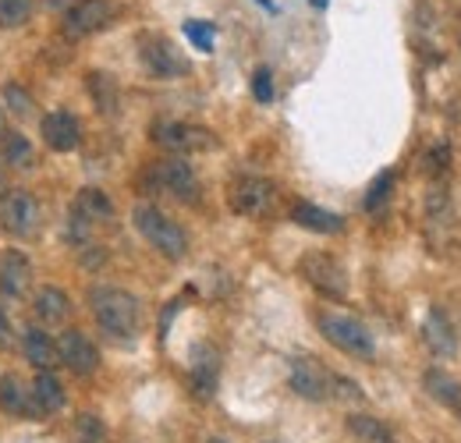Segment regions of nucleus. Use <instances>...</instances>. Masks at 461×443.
<instances>
[{
	"label": "nucleus",
	"mask_w": 461,
	"mask_h": 443,
	"mask_svg": "<svg viewBox=\"0 0 461 443\" xmlns=\"http://www.w3.org/2000/svg\"><path fill=\"white\" fill-rule=\"evenodd\" d=\"M89 93H93L96 107H100L104 113H117L121 93H117V82L107 75V71H93V75H89Z\"/></svg>",
	"instance_id": "25"
},
{
	"label": "nucleus",
	"mask_w": 461,
	"mask_h": 443,
	"mask_svg": "<svg viewBox=\"0 0 461 443\" xmlns=\"http://www.w3.org/2000/svg\"><path fill=\"white\" fill-rule=\"evenodd\" d=\"M0 411H7V415H36L32 411V390H25V384L14 373L0 376Z\"/></svg>",
	"instance_id": "20"
},
{
	"label": "nucleus",
	"mask_w": 461,
	"mask_h": 443,
	"mask_svg": "<svg viewBox=\"0 0 461 443\" xmlns=\"http://www.w3.org/2000/svg\"><path fill=\"white\" fill-rule=\"evenodd\" d=\"M89 302H93L96 323L107 333H114V337H135L139 327H142V305L124 287H96L89 294Z\"/></svg>",
	"instance_id": "1"
},
{
	"label": "nucleus",
	"mask_w": 461,
	"mask_h": 443,
	"mask_svg": "<svg viewBox=\"0 0 461 443\" xmlns=\"http://www.w3.org/2000/svg\"><path fill=\"white\" fill-rule=\"evenodd\" d=\"M71 213L86 223H100L114 217V203H111L107 192H100V188H82L78 199H75V206H71Z\"/></svg>",
	"instance_id": "19"
},
{
	"label": "nucleus",
	"mask_w": 461,
	"mask_h": 443,
	"mask_svg": "<svg viewBox=\"0 0 461 443\" xmlns=\"http://www.w3.org/2000/svg\"><path fill=\"white\" fill-rule=\"evenodd\" d=\"M11 340V327H7V320H4V312H0V344H7Z\"/></svg>",
	"instance_id": "34"
},
{
	"label": "nucleus",
	"mask_w": 461,
	"mask_h": 443,
	"mask_svg": "<svg viewBox=\"0 0 461 443\" xmlns=\"http://www.w3.org/2000/svg\"><path fill=\"white\" fill-rule=\"evenodd\" d=\"M153 139L164 146V149H174V153H199V149H213L217 139L213 131L206 128H195V124H181V121H164L153 128Z\"/></svg>",
	"instance_id": "8"
},
{
	"label": "nucleus",
	"mask_w": 461,
	"mask_h": 443,
	"mask_svg": "<svg viewBox=\"0 0 461 443\" xmlns=\"http://www.w3.org/2000/svg\"><path fill=\"white\" fill-rule=\"evenodd\" d=\"M309 4H312V7H320V11H323V7H327V4H330V0H309Z\"/></svg>",
	"instance_id": "36"
},
{
	"label": "nucleus",
	"mask_w": 461,
	"mask_h": 443,
	"mask_svg": "<svg viewBox=\"0 0 461 443\" xmlns=\"http://www.w3.org/2000/svg\"><path fill=\"white\" fill-rule=\"evenodd\" d=\"M36 316L43 320V323H64L68 320V312H71V302H68V294L60 291V287H43L40 294H36Z\"/></svg>",
	"instance_id": "22"
},
{
	"label": "nucleus",
	"mask_w": 461,
	"mask_h": 443,
	"mask_svg": "<svg viewBox=\"0 0 461 443\" xmlns=\"http://www.w3.org/2000/svg\"><path fill=\"white\" fill-rule=\"evenodd\" d=\"M0 227L14 238H29L40 227V203L25 188H7L0 195Z\"/></svg>",
	"instance_id": "5"
},
{
	"label": "nucleus",
	"mask_w": 461,
	"mask_h": 443,
	"mask_svg": "<svg viewBox=\"0 0 461 443\" xmlns=\"http://www.w3.org/2000/svg\"><path fill=\"white\" fill-rule=\"evenodd\" d=\"M29 280H32V267L22 252H7L0 259V294L4 298H22L29 291Z\"/></svg>",
	"instance_id": "15"
},
{
	"label": "nucleus",
	"mask_w": 461,
	"mask_h": 443,
	"mask_svg": "<svg viewBox=\"0 0 461 443\" xmlns=\"http://www.w3.org/2000/svg\"><path fill=\"white\" fill-rule=\"evenodd\" d=\"M291 221L298 223V227H305V231H316V234H338V231H345V221H341L338 213L320 210V206H312V203H298V206L291 210Z\"/></svg>",
	"instance_id": "18"
},
{
	"label": "nucleus",
	"mask_w": 461,
	"mask_h": 443,
	"mask_svg": "<svg viewBox=\"0 0 461 443\" xmlns=\"http://www.w3.org/2000/svg\"><path fill=\"white\" fill-rule=\"evenodd\" d=\"M117 7L114 0H78L71 11H68V18H64V32L71 36V40H82V36H89V32H100V29H107L111 22L117 18Z\"/></svg>",
	"instance_id": "6"
},
{
	"label": "nucleus",
	"mask_w": 461,
	"mask_h": 443,
	"mask_svg": "<svg viewBox=\"0 0 461 443\" xmlns=\"http://www.w3.org/2000/svg\"><path fill=\"white\" fill-rule=\"evenodd\" d=\"M60 408H64V387L50 369H43L32 384V411L36 415H54Z\"/></svg>",
	"instance_id": "17"
},
{
	"label": "nucleus",
	"mask_w": 461,
	"mask_h": 443,
	"mask_svg": "<svg viewBox=\"0 0 461 443\" xmlns=\"http://www.w3.org/2000/svg\"><path fill=\"white\" fill-rule=\"evenodd\" d=\"M447 164H451V149H447V146H437L433 157H429V170L440 174V170H447Z\"/></svg>",
	"instance_id": "33"
},
{
	"label": "nucleus",
	"mask_w": 461,
	"mask_h": 443,
	"mask_svg": "<svg viewBox=\"0 0 461 443\" xmlns=\"http://www.w3.org/2000/svg\"><path fill=\"white\" fill-rule=\"evenodd\" d=\"M58 358L71 369V373H78V376H89V373H96V366H100V351H96V344H93L82 330L60 333Z\"/></svg>",
	"instance_id": "11"
},
{
	"label": "nucleus",
	"mask_w": 461,
	"mask_h": 443,
	"mask_svg": "<svg viewBox=\"0 0 461 443\" xmlns=\"http://www.w3.org/2000/svg\"><path fill=\"white\" fill-rule=\"evenodd\" d=\"M4 131H7V128H4V111H0V135H4Z\"/></svg>",
	"instance_id": "38"
},
{
	"label": "nucleus",
	"mask_w": 461,
	"mask_h": 443,
	"mask_svg": "<svg viewBox=\"0 0 461 443\" xmlns=\"http://www.w3.org/2000/svg\"><path fill=\"white\" fill-rule=\"evenodd\" d=\"M252 96H256L259 104H270V100H274V75H270V68H259V71L252 75Z\"/></svg>",
	"instance_id": "31"
},
{
	"label": "nucleus",
	"mask_w": 461,
	"mask_h": 443,
	"mask_svg": "<svg viewBox=\"0 0 461 443\" xmlns=\"http://www.w3.org/2000/svg\"><path fill=\"white\" fill-rule=\"evenodd\" d=\"M348 433L362 443H394V433L384 426V419L373 415H348Z\"/></svg>",
	"instance_id": "23"
},
{
	"label": "nucleus",
	"mask_w": 461,
	"mask_h": 443,
	"mask_svg": "<svg viewBox=\"0 0 461 443\" xmlns=\"http://www.w3.org/2000/svg\"><path fill=\"white\" fill-rule=\"evenodd\" d=\"M47 4H50V7H71L75 0H47Z\"/></svg>",
	"instance_id": "35"
},
{
	"label": "nucleus",
	"mask_w": 461,
	"mask_h": 443,
	"mask_svg": "<svg viewBox=\"0 0 461 443\" xmlns=\"http://www.w3.org/2000/svg\"><path fill=\"white\" fill-rule=\"evenodd\" d=\"M32 14V0H0V29H18Z\"/></svg>",
	"instance_id": "28"
},
{
	"label": "nucleus",
	"mask_w": 461,
	"mask_h": 443,
	"mask_svg": "<svg viewBox=\"0 0 461 443\" xmlns=\"http://www.w3.org/2000/svg\"><path fill=\"white\" fill-rule=\"evenodd\" d=\"M142 60L157 78H177L188 71V60L174 50L167 40H146L142 43Z\"/></svg>",
	"instance_id": "13"
},
{
	"label": "nucleus",
	"mask_w": 461,
	"mask_h": 443,
	"mask_svg": "<svg viewBox=\"0 0 461 443\" xmlns=\"http://www.w3.org/2000/svg\"><path fill=\"white\" fill-rule=\"evenodd\" d=\"M78 433H82V443H104V426L96 415H82L78 419Z\"/></svg>",
	"instance_id": "32"
},
{
	"label": "nucleus",
	"mask_w": 461,
	"mask_h": 443,
	"mask_svg": "<svg viewBox=\"0 0 461 443\" xmlns=\"http://www.w3.org/2000/svg\"><path fill=\"white\" fill-rule=\"evenodd\" d=\"M298 274L309 280L320 294H327V298H348V274L345 267L334 259V256H327V252H309V256H302L298 259Z\"/></svg>",
	"instance_id": "4"
},
{
	"label": "nucleus",
	"mask_w": 461,
	"mask_h": 443,
	"mask_svg": "<svg viewBox=\"0 0 461 443\" xmlns=\"http://www.w3.org/2000/svg\"><path fill=\"white\" fill-rule=\"evenodd\" d=\"M277 199V188L267 177H241L230 188V206L241 217H263Z\"/></svg>",
	"instance_id": "10"
},
{
	"label": "nucleus",
	"mask_w": 461,
	"mask_h": 443,
	"mask_svg": "<svg viewBox=\"0 0 461 443\" xmlns=\"http://www.w3.org/2000/svg\"><path fill=\"white\" fill-rule=\"evenodd\" d=\"M391 192H394V170L376 174V181L369 185V192H366V199H362V210H366V213H376V210L391 199Z\"/></svg>",
	"instance_id": "27"
},
{
	"label": "nucleus",
	"mask_w": 461,
	"mask_h": 443,
	"mask_svg": "<svg viewBox=\"0 0 461 443\" xmlns=\"http://www.w3.org/2000/svg\"><path fill=\"white\" fill-rule=\"evenodd\" d=\"M192 384L199 397H210L217 387V355L210 348H199L195 351V366H192Z\"/></svg>",
	"instance_id": "24"
},
{
	"label": "nucleus",
	"mask_w": 461,
	"mask_h": 443,
	"mask_svg": "<svg viewBox=\"0 0 461 443\" xmlns=\"http://www.w3.org/2000/svg\"><path fill=\"white\" fill-rule=\"evenodd\" d=\"M25 355H29L32 366H40V373H43V369H54V366L60 362L58 344L50 340V333H43L40 327L25 330Z\"/></svg>",
	"instance_id": "21"
},
{
	"label": "nucleus",
	"mask_w": 461,
	"mask_h": 443,
	"mask_svg": "<svg viewBox=\"0 0 461 443\" xmlns=\"http://www.w3.org/2000/svg\"><path fill=\"white\" fill-rule=\"evenodd\" d=\"M185 36L195 43V50L213 54V36H217L213 22H185Z\"/></svg>",
	"instance_id": "29"
},
{
	"label": "nucleus",
	"mask_w": 461,
	"mask_h": 443,
	"mask_svg": "<svg viewBox=\"0 0 461 443\" xmlns=\"http://www.w3.org/2000/svg\"><path fill=\"white\" fill-rule=\"evenodd\" d=\"M131 223L160 256H167V259H185L188 256V234L167 213H160L157 206H135Z\"/></svg>",
	"instance_id": "2"
},
{
	"label": "nucleus",
	"mask_w": 461,
	"mask_h": 443,
	"mask_svg": "<svg viewBox=\"0 0 461 443\" xmlns=\"http://www.w3.org/2000/svg\"><path fill=\"white\" fill-rule=\"evenodd\" d=\"M0 157H4L11 167H29L32 164V146H29L25 135H18V131H4V135H0Z\"/></svg>",
	"instance_id": "26"
},
{
	"label": "nucleus",
	"mask_w": 461,
	"mask_h": 443,
	"mask_svg": "<svg viewBox=\"0 0 461 443\" xmlns=\"http://www.w3.org/2000/svg\"><path fill=\"white\" fill-rule=\"evenodd\" d=\"M210 443H224V440H210Z\"/></svg>",
	"instance_id": "39"
},
{
	"label": "nucleus",
	"mask_w": 461,
	"mask_h": 443,
	"mask_svg": "<svg viewBox=\"0 0 461 443\" xmlns=\"http://www.w3.org/2000/svg\"><path fill=\"white\" fill-rule=\"evenodd\" d=\"M40 131H43V142H47L54 153H71V149L82 142L78 117L68 111H50L40 121Z\"/></svg>",
	"instance_id": "12"
},
{
	"label": "nucleus",
	"mask_w": 461,
	"mask_h": 443,
	"mask_svg": "<svg viewBox=\"0 0 461 443\" xmlns=\"http://www.w3.org/2000/svg\"><path fill=\"white\" fill-rule=\"evenodd\" d=\"M256 4H263L267 11H274V0H256Z\"/></svg>",
	"instance_id": "37"
},
{
	"label": "nucleus",
	"mask_w": 461,
	"mask_h": 443,
	"mask_svg": "<svg viewBox=\"0 0 461 443\" xmlns=\"http://www.w3.org/2000/svg\"><path fill=\"white\" fill-rule=\"evenodd\" d=\"M153 181L174 195L177 203H188V206H195L199 203V177H195V170L185 164V160H160V164L153 167Z\"/></svg>",
	"instance_id": "7"
},
{
	"label": "nucleus",
	"mask_w": 461,
	"mask_h": 443,
	"mask_svg": "<svg viewBox=\"0 0 461 443\" xmlns=\"http://www.w3.org/2000/svg\"><path fill=\"white\" fill-rule=\"evenodd\" d=\"M320 333L345 355H355V358H373L376 355V340L366 323H358L355 316H345V312H320Z\"/></svg>",
	"instance_id": "3"
},
{
	"label": "nucleus",
	"mask_w": 461,
	"mask_h": 443,
	"mask_svg": "<svg viewBox=\"0 0 461 443\" xmlns=\"http://www.w3.org/2000/svg\"><path fill=\"white\" fill-rule=\"evenodd\" d=\"M291 390L305 401H330L334 397V376L316 358H294L291 362Z\"/></svg>",
	"instance_id": "9"
},
{
	"label": "nucleus",
	"mask_w": 461,
	"mask_h": 443,
	"mask_svg": "<svg viewBox=\"0 0 461 443\" xmlns=\"http://www.w3.org/2000/svg\"><path fill=\"white\" fill-rule=\"evenodd\" d=\"M422 387H426V393H429L433 401H440L447 411H455L461 419V384L451 373H444V369H426Z\"/></svg>",
	"instance_id": "16"
},
{
	"label": "nucleus",
	"mask_w": 461,
	"mask_h": 443,
	"mask_svg": "<svg viewBox=\"0 0 461 443\" xmlns=\"http://www.w3.org/2000/svg\"><path fill=\"white\" fill-rule=\"evenodd\" d=\"M4 104H7V111L18 113V117H29V113H32V96H29L18 82H7V86H4Z\"/></svg>",
	"instance_id": "30"
},
{
	"label": "nucleus",
	"mask_w": 461,
	"mask_h": 443,
	"mask_svg": "<svg viewBox=\"0 0 461 443\" xmlns=\"http://www.w3.org/2000/svg\"><path fill=\"white\" fill-rule=\"evenodd\" d=\"M422 340H426V344H429V351H433V355H440V358L458 355V333H455V327H451V320L444 316V309H429V312H426Z\"/></svg>",
	"instance_id": "14"
}]
</instances>
